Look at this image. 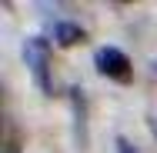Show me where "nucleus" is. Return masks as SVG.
<instances>
[{
    "instance_id": "1",
    "label": "nucleus",
    "mask_w": 157,
    "mask_h": 153,
    "mask_svg": "<svg viewBox=\"0 0 157 153\" xmlns=\"http://www.w3.org/2000/svg\"><path fill=\"white\" fill-rule=\"evenodd\" d=\"M24 60L30 67L37 87L50 93L54 90V87H50V43H47L44 37H30V40L24 43Z\"/></svg>"
},
{
    "instance_id": "2",
    "label": "nucleus",
    "mask_w": 157,
    "mask_h": 153,
    "mask_svg": "<svg viewBox=\"0 0 157 153\" xmlns=\"http://www.w3.org/2000/svg\"><path fill=\"white\" fill-rule=\"evenodd\" d=\"M94 63H97L100 73H107L114 80H127L130 77V57H127L124 50H117V47H100Z\"/></svg>"
},
{
    "instance_id": "3",
    "label": "nucleus",
    "mask_w": 157,
    "mask_h": 153,
    "mask_svg": "<svg viewBox=\"0 0 157 153\" xmlns=\"http://www.w3.org/2000/svg\"><path fill=\"white\" fill-rule=\"evenodd\" d=\"M54 37H57V43H60V47H74V43H84V40H87L84 27L67 24V20H60V24L54 27Z\"/></svg>"
},
{
    "instance_id": "4",
    "label": "nucleus",
    "mask_w": 157,
    "mask_h": 153,
    "mask_svg": "<svg viewBox=\"0 0 157 153\" xmlns=\"http://www.w3.org/2000/svg\"><path fill=\"white\" fill-rule=\"evenodd\" d=\"M117 153H137V150H134V147H130V143H127L124 137H121V140H117Z\"/></svg>"
},
{
    "instance_id": "5",
    "label": "nucleus",
    "mask_w": 157,
    "mask_h": 153,
    "mask_svg": "<svg viewBox=\"0 0 157 153\" xmlns=\"http://www.w3.org/2000/svg\"><path fill=\"white\" fill-rule=\"evenodd\" d=\"M10 153H17V150H10Z\"/></svg>"
}]
</instances>
